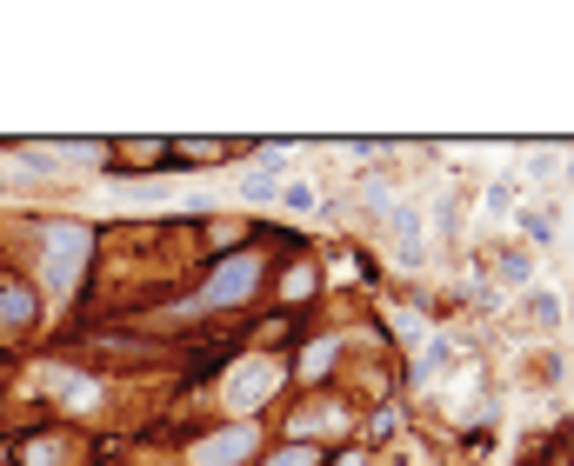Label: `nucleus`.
Returning <instances> with one entry per match:
<instances>
[{"label": "nucleus", "instance_id": "3", "mask_svg": "<svg viewBox=\"0 0 574 466\" xmlns=\"http://www.w3.org/2000/svg\"><path fill=\"white\" fill-rule=\"evenodd\" d=\"M247 446H255V434H247V426H234V434H221V440L200 446V466H234V460L247 453Z\"/></svg>", "mask_w": 574, "mask_h": 466}, {"label": "nucleus", "instance_id": "5", "mask_svg": "<svg viewBox=\"0 0 574 466\" xmlns=\"http://www.w3.org/2000/svg\"><path fill=\"white\" fill-rule=\"evenodd\" d=\"M528 314L542 326H554V320H561V300H554V293H528Z\"/></svg>", "mask_w": 574, "mask_h": 466}, {"label": "nucleus", "instance_id": "4", "mask_svg": "<svg viewBox=\"0 0 574 466\" xmlns=\"http://www.w3.org/2000/svg\"><path fill=\"white\" fill-rule=\"evenodd\" d=\"M0 320H14V326L33 320V293H27L21 280H14V287H0Z\"/></svg>", "mask_w": 574, "mask_h": 466}, {"label": "nucleus", "instance_id": "7", "mask_svg": "<svg viewBox=\"0 0 574 466\" xmlns=\"http://www.w3.org/2000/svg\"><path fill=\"white\" fill-rule=\"evenodd\" d=\"M328 360H334V347H308V360H301V373H308V379H314L320 367H328Z\"/></svg>", "mask_w": 574, "mask_h": 466}, {"label": "nucleus", "instance_id": "2", "mask_svg": "<svg viewBox=\"0 0 574 466\" xmlns=\"http://www.w3.org/2000/svg\"><path fill=\"white\" fill-rule=\"evenodd\" d=\"M274 379H281L274 360H247V373L227 379V400H234V407H255V400H267V393H274Z\"/></svg>", "mask_w": 574, "mask_h": 466}, {"label": "nucleus", "instance_id": "1", "mask_svg": "<svg viewBox=\"0 0 574 466\" xmlns=\"http://www.w3.org/2000/svg\"><path fill=\"white\" fill-rule=\"evenodd\" d=\"M255 280H261V253H234L227 267H214V280H208L200 300L208 306H241L247 293H255Z\"/></svg>", "mask_w": 574, "mask_h": 466}, {"label": "nucleus", "instance_id": "6", "mask_svg": "<svg viewBox=\"0 0 574 466\" xmlns=\"http://www.w3.org/2000/svg\"><path fill=\"white\" fill-rule=\"evenodd\" d=\"M267 466H314V446H281Z\"/></svg>", "mask_w": 574, "mask_h": 466}]
</instances>
